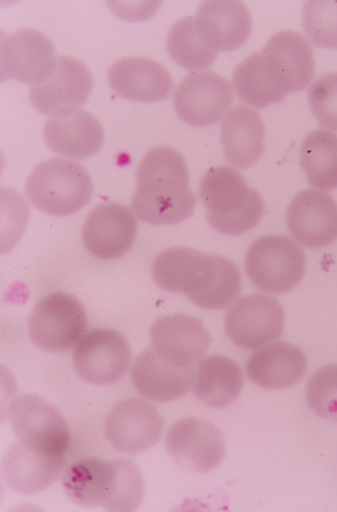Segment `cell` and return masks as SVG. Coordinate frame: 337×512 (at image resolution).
Here are the masks:
<instances>
[{
  "label": "cell",
  "instance_id": "cell-1",
  "mask_svg": "<svg viewBox=\"0 0 337 512\" xmlns=\"http://www.w3.org/2000/svg\"><path fill=\"white\" fill-rule=\"evenodd\" d=\"M151 275L165 292L184 294L207 310L226 309L242 290V277L234 262L187 247L168 248L158 254Z\"/></svg>",
  "mask_w": 337,
  "mask_h": 512
},
{
  "label": "cell",
  "instance_id": "cell-2",
  "mask_svg": "<svg viewBox=\"0 0 337 512\" xmlns=\"http://www.w3.org/2000/svg\"><path fill=\"white\" fill-rule=\"evenodd\" d=\"M135 180L131 205L139 220L151 226H176L193 215L197 199L189 189L188 164L180 151L169 146L147 151Z\"/></svg>",
  "mask_w": 337,
  "mask_h": 512
},
{
  "label": "cell",
  "instance_id": "cell-3",
  "mask_svg": "<svg viewBox=\"0 0 337 512\" xmlns=\"http://www.w3.org/2000/svg\"><path fill=\"white\" fill-rule=\"evenodd\" d=\"M200 200L209 226L223 235L240 236L253 230L265 213V203L243 174L230 166L211 168L200 182Z\"/></svg>",
  "mask_w": 337,
  "mask_h": 512
},
{
  "label": "cell",
  "instance_id": "cell-4",
  "mask_svg": "<svg viewBox=\"0 0 337 512\" xmlns=\"http://www.w3.org/2000/svg\"><path fill=\"white\" fill-rule=\"evenodd\" d=\"M25 193L38 211L67 217L87 207L94 195V182L79 162L50 158L27 178Z\"/></svg>",
  "mask_w": 337,
  "mask_h": 512
},
{
  "label": "cell",
  "instance_id": "cell-5",
  "mask_svg": "<svg viewBox=\"0 0 337 512\" xmlns=\"http://www.w3.org/2000/svg\"><path fill=\"white\" fill-rule=\"evenodd\" d=\"M244 267L250 281L262 292H292L305 277L306 256L294 240L284 235H266L246 252Z\"/></svg>",
  "mask_w": 337,
  "mask_h": 512
},
{
  "label": "cell",
  "instance_id": "cell-6",
  "mask_svg": "<svg viewBox=\"0 0 337 512\" xmlns=\"http://www.w3.org/2000/svg\"><path fill=\"white\" fill-rule=\"evenodd\" d=\"M18 441L29 451L48 457H67L71 433L60 410L34 394L19 395L7 407Z\"/></svg>",
  "mask_w": 337,
  "mask_h": 512
},
{
  "label": "cell",
  "instance_id": "cell-7",
  "mask_svg": "<svg viewBox=\"0 0 337 512\" xmlns=\"http://www.w3.org/2000/svg\"><path fill=\"white\" fill-rule=\"evenodd\" d=\"M87 325L84 305L79 298L65 292L41 298L27 320L30 339L46 352H63L76 347Z\"/></svg>",
  "mask_w": 337,
  "mask_h": 512
},
{
  "label": "cell",
  "instance_id": "cell-8",
  "mask_svg": "<svg viewBox=\"0 0 337 512\" xmlns=\"http://www.w3.org/2000/svg\"><path fill=\"white\" fill-rule=\"evenodd\" d=\"M133 354L129 341L114 329H92L73 351V367L84 382L108 386L119 382L129 370Z\"/></svg>",
  "mask_w": 337,
  "mask_h": 512
},
{
  "label": "cell",
  "instance_id": "cell-9",
  "mask_svg": "<svg viewBox=\"0 0 337 512\" xmlns=\"http://www.w3.org/2000/svg\"><path fill=\"white\" fill-rule=\"evenodd\" d=\"M226 335L238 347L261 349L285 331V310L273 297L255 293L240 297L224 318Z\"/></svg>",
  "mask_w": 337,
  "mask_h": 512
},
{
  "label": "cell",
  "instance_id": "cell-10",
  "mask_svg": "<svg viewBox=\"0 0 337 512\" xmlns=\"http://www.w3.org/2000/svg\"><path fill=\"white\" fill-rule=\"evenodd\" d=\"M234 103L230 81L213 71L192 72L177 85L173 106L178 118L193 127H207L226 118Z\"/></svg>",
  "mask_w": 337,
  "mask_h": 512
},
{
  "label": "cell",
  "instance_id": "cell-11",
  "mask_svg": "<svg viewBox=\"0 0 337 512\" xmlns=\"http://www.w3.org/2000/svg\"><path fill=\"white\" fill-rule=\"evenodd\" d=\"M164 426V418L153 403L143 398H127L112 407L104 434L116 452L134 456L157 445Z\"/></svg>",
  "mask_w": 337,
  "mask_h": 512
},
{
  "label": "cell",
  "instance_id": "cell-12",
  "mask_svg": "<svg viewBox=\"0 0 337 512\" xmlns=\"http://www.w3.org/2000/svg\"><path fill=\"white\" fill-rule=\"evenodd\" d=\"M166 449L184 471L208 473L219 467L226 456L222 430L201 418H184L170 426Z\"/></svg>",
  "mask_w": 337,
  "mask_h": 512
},
{
  "label": "cell",
  "instance_id": "cell-13",
  "mask_svg": "<svg viewBox=\"0 0 337 512\" xmlns=\"http://www.w3.org/2000/svg\"><path fill=\"white\" fill-rule=\"evenodd\" d=\"M232 85L240 102L254 108L280 103L294 92L292 73L277 54L267 49L240 62L232 75Z\"/></svg>",
  "mask_w": 337,
  "mask_h": 512
},
{
  "label": "cell",
  "instance_id": "cell-14",
  "mask_svg": "<svg viewBox=\"0 0 337 512\" xmlns=\"http://www.w3.org/2000/svg\"><path fill=\"white\" fill-rule=\"evenodd\" d=\"M151 349L172 366L196 368L208 354L212 337L200 318L189 314H169L158 318L150 328Z\"/></svg>",
  "mask_w": 337,
  "mask_h": 512
},
{
  "label": "cell",
  "instance_id": "cell-15",
  "mask_svg": "<svg viewBox=\"0 0 337 512\" xmlns=\"http://www.w3.org/2000/svg\"><path fill=\"white\" fill-rule=\"evenodd\" d=\"M94 89V77L77 58L58 57L57 67L48 80L30 88V100L46 116H58L79 110Z\"/></svg>",
  "mask_w": 337,
  "mask_h": 512
},
{
  "label": "cell",
  "instance_id": "cell-16",
  "mask_svg": "<svg viewBox=\"0 0 337 512\" xmlns=\"http://www.w3.org/2000/svg\"><path fill=\"white\" fill-rule=\"evenodd\" d=\"M56 49L49 37L34 29L2 33V81L40 84L57 67Z\"/></svg>",
  "mask_w": 337,
  "mask_h": 512
},
{
  "label": "cell",
  "instance_id": "cell-17",
  "mask_svg": "<svg viewBox=\"0 0 337 512\" xmlns=\"http://www.w3.org/2000/svg\"><path fill=\"white\" fill-rule=\"evenodd\" d=\"M138 221L126 205L100 204L84 221L81 239L85 250L103 259H118L133 247L137 239Z\"/></svg>",
  "mask_w": 337,
  "mask_h": 512
},
{
  "label": "cell",
  "instance_id": "cell-18",
  "mask_svg": "<svg viewBox=\"0 0 337 512\" xmlns=\"http://www.w3.org/2000/svg\"><path fill=\"white\" fill-rule=\"evenodd\" d=\"M286 224L294 240L302 246H331L337 239V203L327 192L304 190L289 204Z\"/></svg>",
  "mask_w": 337,
  "mask_h": 512
},
{
  "label": "cell",
  "instance_id": "cell-19",
  "mask_svg": "<svg viewBox=\"0 0 337 512\" xmlns=\"http://www.w3.org/2000/svg\"><path fill=\"white\" fill-rule=\"evenodd\" d=\"M195 25L197 36L213 52H234L249 40L253 19L242 2L209 0L201 3Z\"/></svg>",
  "mask_w": 337,
  "mask_h": 512
},
{
  "label": "cell",
  "instance_id": "cell-20",
  "mask_svg": "<svg viewBox=\"0 0 337 512\" xmlns=\"http://www.w3.org/2000/svg\"><path fill=\"white\" fill-rule=\"evenodd\" d=\"M108 83L119 98L138 103L161 102L173 91L168 69L146 57H126L114 62L108 69Z\"/></svg>",
  "mask_w": 337,
  "mask_h": 512
},
{
  "label": "cell",
  "instance_id": "cell-21",
  "mask_svg": "<svg viewBox=\"0 0 337 512\" xmlns=\"http://www.w3.org/2000/svg\"><path fill=\"white\" fill-rule=\"evenodd\" d=\"M44 139L49 149L67 159H85L99 153L104 143L102 123L85 110L52 116L46 122Z\"/></svg>",
  "mask_w": 337,
  "mask_h": 512
},
{
  "label": "cell",
  "instance_id": "cell-22",
  "mask_svg": "<svg viewBox=\"0 0 337 512\" xmlns=\"http://www.w3.org/2000/svg\"><path fill=\"white\" fill-rule=\"evenodd\" d=\"M308 372V359L300 347L289 343L266 345L249 359L246 374L265 390H286L300 383Z\"/></svg>",
  "mask_w": 337,
  "mask_h": 512
},
{
  "label": "cell",
  "instance_id": "cell-23",
  "mask_svg": "<svg viewBox=\"0 0 337 512\" xmlns=\"http://www.w3.org/2000/svg\"><path fill=\"white\" fill-rule=\"evenodd\" d=\"M193 372L195 368H180L164 362L149 348L134 360L131 382L149 401L172 402L184 397L191 389Z\"/></svg>",
  "mask_w": 337,
  "mask_h": 512
},
{
  "label": "cell",
  "instance_id": "cell-24",
  "mask_svg": "<svg viewBox=\"0 0 337 512\" xmlns=\"http://www.w3.org/2000/svg\"><path fill=\"white\" fill-rule=\"evenodd\" d=\"M266 127L253 108H232L223 120L220 142L224 158L238 169H250L265 153Z\"/></svg>",
  "mask_w": 337,
  "mask_h": 512
},
{
  "label": "cell",
  "instance_id": "cell-25",
  "mask_svg": "<svg viewBox=\"0 0 337 512\" xmlns=\"http://www.w3.org/2000/svg\"><path fill=\"white\" fill-rule=\"evenodd\" d=\"M239 364L224 355L201 359L193 372L192 390L197 401L211 409H226L243 391Z\"/></svg>",
  "mask_w": 337,
  "mask_h": 512
},
{
  "label": "cell",
  "instance_id": "cell-26",
  "mask_svg": "<svg viewBox=\"0 0 337 512\" xmlns=\"http://www.w3.org/2000/svg\"><path fill=\"white\" fill-rule=\"evenodd\" d=\"M67 457H48L29 451L17 441L3 459V475L11 490L33 495L46 490L63 472Z\"/></svg>",
  "mask_w": 337,
  "mask_h": 512
},
{
  "label": "cell",
  "instance_id": "cell-27",
  "mask_svg": "<svg viewBox=\"0 0 337 512\" xmlns=\"http://www.w3.org/2000/svg\"><path fill=\"white\" fill-rule=\"evenodd\" d=\"M63 484L68 498L81 507H107L115 486L114 461L84 457L65 469Z\"/></svg>",
  "mask_w": 337,
  "mask_h": 512
},
{
  "label": "cell",
  "instance_id": "cell-28",
  "mask_svg": "<svg viewBox=\"0 0 337 512\" xmlns=\"http://www.w3.org/2000/svg\"><path fill=\"white\" fill-rule=\"evenodd\" d=\"M300 161L309 184L315 189H337V135L320 128L301 143Z\"/></svg>",
  "mask_w": 337,
  "mask_h": 512
},
{
  "label": "cell",
  "instance_id": "cell-29",
  "mask_svg": "<svg viewBox=\"0 0 337 512\" xmlns=\"http://www.w3.org/2000/svg\"><path fill=\"white\" fill-rule=\"evenodd\" d=\"M265 49L277 54L285 62L293 76L294 92H300L312 84L316 75L315 57L311 44L301 33L280 31L270 38Z\"/></svg>",
  "mask_w": 337,
  "mask_h": 512
},
{
  "label": "cell",
  "instance_id": "cell-30",
  "mask_svg": "<svg viewBox=\"0 0 337 512\" xmlns=\"http://www.w3.org/2000/svg\"><path fill=\"white\" fill-rule=\"evenodd\" d=\"M166 48L172 60L181 68L203 72L215 62L218 53L213 52L197 36L195 18H182L170 27Z\"/></svg>",
  "mask_w": 337,
  "mask_h": 512
},
{
  "label": "cell",
  "instance_id": "cell-31",
  "mask_svg": "<svg viewBox=\"0 0 337 512\" xmlns=\"http://www.w3.org/2000/svg\"><path fill=\"white\" fill-rule=\"evenodd\" d=\"M304 29L317 48L337 49V0L306 2Z\"/></svg>",
  "mask_w": 337,
  "mask_h": 512
},
{
  "label": "cell",
  "instance_id": "cell-32",
  "mask_svg": "<svg viewBox=\"0 0 337 512\" xmlns=\"http://www.w3.org/2000/svg\"><path fill=\"white\" fill-rule=\"evenodd\" d=\"M115 486L106 511H135L145 495V482L141 471L129 459H114Z\"/></svg>",
  "mask_w": 337,
  "mask_h": 512
},
{
  "label": "cell",
  "instance_id": "cell-33",
  "mask_svg": "<svg viewBox=\"0 0 337 512\" xmlns=\"http://www.w3.org/2000/svg\"><path fill=\"white\" fill-rule=\"evenodd\" d=\"M306 402L319 417L337 422V364L321 367L309 378Z\"/></svg>",
  "mask_w": 337,
  "mask_h": 512
},
{
  "label": "cell",
  "instance_id": "cell-34",
  "mask_svg": "<svg viewBox=\"0 0 337 512\" xmlns=\"http://www.w3.org/2000/svg\"><path fill=\"white\" fill-rule=\"evenodd\" d=\"M313 116L325 130L337 131V72L325 73L313 81L308 91Z\"/></svg>",
  "mask_w": 337,
  "mask_h": 512
}]
</instances>
